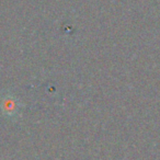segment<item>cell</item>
I'll return each mask as SVG.
<instances>
[{
    "instance_id": "cell-1",
    "label": "cell",
    "mask_w": 160,
    "mask_h": 160,
    "mask_svg": "<svg viewBox=\"0 0 160 160\" xmlns=\"http://www.w3.org/2000/svg\"><path fill=\"white\" fill-rule=\"evenodd\" d=\"M1 110L8 116H12L18 112V100L13 97H6L1 102Z\"/></svg>"
}]
</instances>
